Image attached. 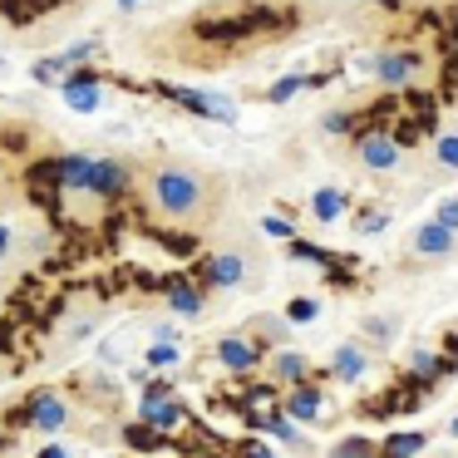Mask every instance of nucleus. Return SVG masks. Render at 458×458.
Masks as SVG:
<instances>
[{"label": "nucleus", "instance_id": "16", "mask_svg": "<svg viewBox=\"0 0 458 458\" xmlns=\"http://www.w3.org/2000/svg\"><path fill=\"white\" fill-rule=\"evenodd\" d=\"M428 444V434H419V428H404V434H389L385 444H379V458H419Z\"/></svg>", "mask_w": 458, "mask_h": 458}, {"label": "nucleus", "instance_id": "33", "mask_svg": "<svg viewBox=\"0 0 458 458\" xmlns=\"http://www.w3.org/2000/svg\"><path fill=\"white\" fill-rule=\"evenodd\" d=\"M35 458H70V448H60V444H50V448H40Z\"/></svg>", "mask_w": 458, "mask_h": 458}, {"label": "nucleus", "instance_id": "35", "mask_svg": "<svg viewBox=\"0 0 458 458\" xmlns=\"http://www.w3.org/2000/svg\"><path fill=\"white\" fill-rule=\"evenodd\" d=\"M0 251H11V227H0Z\"/></svg>", "mask_w": 458, "mask_h": 458}, {"label": "nucleus", "instance_id": "3", "mask_svg": "<svg viewBox=\"0 0 458 458\" xmlns=\"http://www.w3.org/2000/svg\"><path fill=\"white\" fill-rule=\"evenodd\" d=\"M355 158L365 163L369 173H389V168H399V158H404V143H399L394 133H360Z\"/></svg>", "mask_w": 458, "mask_h": 458}, {"label": "nucleus", "instance_id": "7", "mask_svg": "<svg viewBox=\"0 0 458 458\" xmlns=\"http://www.w3.org/2000/svg\"><path fill=\"white\" fill-rule=\"evenodd\" d=\"M129 188V168L119 158H99L94 153V178H89V198H119Z\"/></svg>", "mask_w": 458, "mask_h": 458}, {"label": "nucleus", "instance_id": "30", "mask_svg": "<svg viewBox=\"0 0 458 458\" xmlns=\"http://www.w3.org/2000/svg\"><path fill=\"white\" fill-rule=\"evenodd\" d=\"M434 222H444V227H454V232H458V198H444V202H438Z\"/></svg>", "mask_w": 458, "mask_h": 458}, {"label": "nucleus", "instance_id": "38", "mask_svg": "<svg viewBox=\"0 0 458 458\" xmlns=\"http://www.w3.org/2000/svg\"><path fill=\"white\" fill-rule=\"evenodd\" d=\"M454 434H458V419H454Z\"/></svg>", "mask_w": 458, "mask_h": 458}, {"label": "nucleus", "instance_id": "12", "mask_svg": "<svg viewBox=\"0 0 458 458\" xmlns=\"http://www.w3.org/2000/svg\"><path fill=\"white\" fill-rule=\"evenodd\" d=\"M217 360H222V369H237V375H247V369L261 365V350L251 345L247 335H227V340H217Z\"/></svg>", "mask_w": 458, "mask_h": 458}, {"label": "nucleus", "instance_id": "32", "mask_svg": "<svg viewBox=\"0 0 458 458\" xmlns=\"http://www.w3.org/2000/svg\"><path fill=\"white\" fill-rule=\"evenodd\" d=\"M385 222H389V217H385V212H369V217H365V222H360V232H379V227H385Z\"/></svg>", "mask_w": 458, "mask_h": 458}, {"label": "nucleus", "instance_id": "28", "mask_svg": "<svg viewBox=\"0 0 458 458\" xmlns=\"http://www.w3.org/2000/svg\"><path fill=\"white\" fill-rule=\"evenodd\" d=\"M129 444L133 448H158L163 434H158V428H148V424H139V428H129Z\"/></svg>", "mask_w": 458, "mask_h": 458}, {"label": "nucleus", "instance_id": "26", "mask_svg": "<svg viewBox=\"0 0 458 458\" xmlns=\"http://www.w3.org/2000/svg\"><path fill=\"white\" fill-rule=\"evenodd\" d=\"M434 158L444 163V168H458V133H438V139H434Z\"/></svg>", "mask_w": 458, "mask_h": 458}, {"label": "nucleus", "instance_id": "1", "mask_svg": "<svg viewBox=\"0 0 458 458\" xmlns=\"http://www.w3.org/2000/svg\"><path fill=\"white\" fill-rule=\"evenodd\" d=\"M148 202L158 208V217L168 222H188L202 212L208 202V178L198 168H182V163H163L148 182Z\"/></svg>", "mask_w": 458, "mask_h": 458}, {"label": "nucleus", "instance_id": "21", "mask_svg": "<svg viewBox=\"0 0 458 458\" xmlns=\"http://www.w3.org/2000/svg\"><path fill=\"white\" fill-rule=\"evenodd\" d=\"M409 369H414V375L419 379H438V375H444V360H438L434 355V350H409Z\"/></svg>", "mask_w": 458, "mask_h": 458}, {"label": "nucleus", "instance_id": "9", "mask_svg": "<svg viewBox=\"0 0 458 458\" xmlns=\"http://www.w3.org/2000/svg\"><path fill=\"white\" fill-rule=\"evenodd\" d=\"M64 419H70V409H64V399L55 394V389H40V394L30 399V424L40 428V434H60Z\"/></svg>", "mask_w": 458, "mask_h": 458}, {"label": "nucleus", "instance_id": "22", "mask_svg": "<svg viewBox=\"0 0 458 458\" xmlns=\"http://www.w3.org/2000/svg\"><path fill=\"white\" fill-rule=\"evenodd\" d=\"M143 360H148L153 369H173V365L182 360V350L173 345V340H153V345H148V355H143Z\"/></svg>", "mask_w": 458, "mask_h": 458}, {"label": "nucleus", "instance_id": "34", "mask_svg": "<svg viewBox=\"0 0 458 458\" xmlns=\"http://www.w3.org/2000/svg\"><path fill=\"white\" fill-rule=\"evenodd\" d=\"M247 458H276V454H271V448H261V444H251V448H247Z\"/></svg>", "mask_w": 458, "mask_h": 458}, {"label": "nucleus", "instance_id": "8", "mask_svg": "<svg viewBox=\"0 0 458 458\" xmlns=\"http://www.w3.org/2000/svg\"><path fill=\"white\" fill-rule=\"evenodd\" d=\"M55 173H60V188L64 192H84V198H89L94 153H64V158H55Z\"/></svg>", "mask_w": 458, "mask_h": 458}, {"label": "nucleus", "instance_id": "36", "mask_svg": "<svg viewBox=\"0 0 458 458\" xmlns=\"http://www.w3.org/2000/svg\"><path fill=\"white\" fill-rule=\"evenodd\" d=\"M119 11H139V0H119Z\"/></svg>", "mask_w": 458, "mask_h": 458}, {"label": "nucleus", "instance_id": "20", "mask_svg": "<svg viewBox=\"0 0 458 458\" xmlns=\"http://www.w3.org/2000/svg\"><path fill=\"white\" fill-rule=\"evenodd\" d=\"M330 458H379V448L369 444L365 434H350V438H340V444L330 448Z\"/></svg>", "mask_w": 458, "mask_h": 458}, {"label": "nucleus", "instance_id": "5", "mask_svg": "<svg viewBox=\"0 0 458 458\" xmlns=\"http://www.w3.org/2000/svg\"><path fill=\"white\" fill-rule=\"evenodd\" d=\"M173 99L182 104L188 114H198V119H212V123H237V104L222 99V94H208V89H168Z\"/></svg>", "mask_w": 458, "mask_h": 458}, {"label": "nucleus", "instance_id": "24", "mask_svg": "<svg viewBox=\"0 0 458 458\" xmlns=\"http://www.w3.org/2000/svg\"><path fill=\"white\" fill-rule=\"evenodd\" d=\"M316 316H320V301H310V296H296V301L286 306V320H291V326H310Z\"/></svg>", "mask_w": 458, "mask_h": 458}, {"label": "nucleus", "instance_id": "37", "mask_svg": "<svg viewBox=\"0 0 458 458\" xmlns=\"http://www.w3.org/2000/svg\"><path fill=\"white\" fill-rule=\"evenodd\" d=\"M40 5H60V0H40Z\"/></svg>", "mask_w": 458, "mask_h": 458}, {"label": "nucleus", "instance_id": "29", "mask_svg": "<svg viewBox=\"0 0 458 458\" xmlns=\"http://www.w3.org/2000/svg\"><path fill=\"white\" fill-rule=\"evenodd\" d=\"M261 232H267V237H281V242L296 237V227H291L286 217H261Z\"/></svg>", "mask_w": 458, "mask_h": 458}, {"label": "nucleus", "instance_id": "23", "mask_svg": "<svg viewBox=\"0 0 458 458\" xmlns=\"http://www.w3.org/2000/svg\"><path fill=\"white\" fill-rule=\"evenodd\" d=\"M306 74H286V80H276V84H271V89H267V99L271 104H286L291 99V94H301V89H306Z\"/></svg>", "mask_w": 458, "mask_h": 458}, {"label": "nucleus", "instance_id": "19", "mask_svg": "<svg viewBox=\"0 0 458 458\" xmlns=\"http://www.w3.org/2000/svg\"><path fill=\"white\" fill-rule=\"evenodd\" d=\"M74 64L64 60V55H50V60H35V70H30V80H40V84H60L64 74H70Z\"/></svg>", "mask_w": 458, "mask_h": 458}, {"label": "nucleus", "instance_id": "18", "mask_svg": "<svg viewBox=\"0 0 458 458\" xmlns=\"http://www.w3.org/2000/svg\"><path fill=\"white\" fill-rule=\"evenodd\" d=\"M168 306L178 310V316L198 320V316H202V306H208V301H202V291H198V286H188V281H168Z\"/></svg>", "mask_w": 458, "mask_h": 458}, {"label": "nucleus", "instance_id": "6", "mask_svg": "<svg viewBox=\"0 0 458 458\" xmlns=\"http://www.w3.org/2000/svg\"><path fill=\"white\" fill-rule=\"evenodd\" d=\"M414 70H419V60L409 50H379L369 74H375L379 84H389V89H404V84L414 80Z\"/></svg>", "mask_w": 458, "mask_h": 458}, {"label": "nucleus", "instance_id": "27", "mask_svg": "<svg viewBox=\"0 0 458 458\" xmlns=\"http://www.w3.org/2000/svg\"><path fill=\"white\" fill-rule=\"evenodd\" d=\"M291 251H296L301 261H316V267H335V257H330L326 247H310V242H296V237H291Z\"/></svg>", "mask_w": 458, "mask_h": 458}, {"label": "nucleus", "instance_id": "14", "mask_svg": "<svg viewBox=\"0 0 458 458\" xmlns=\"http://www.w3.org/2000/svg\"><path fill=\"white\" fill-rule=\"evenodd\" d=\"M350 212V198L340 188H316L310 192V217L316 222H340Z\"/></svg>", "mask_w": 458, "mask_h": 458}, {"label": "nucleus", "instance_id": "4", "mask_svg": "<svg viewBox=\"0 0 458 458\" xmlns=\"http://www.w3.org/2000/svg\"><path fill=\"white\" fill-rule=\"evenodd\" d=\"M60 94L74 114H99V104H104V84H99V74H89V70H70L60 80Z\"/></svg>", "mask_w": 458, "mask_h": 458}, {"label": "nucleus", "instance_id": "15", "mask_svg": "<svg viewBox=\"0 0 458 458\" xmlns=\"http://www.w3.org/2000/svg\"><path fill=\"white\" fill-rule=\"evenodd\" d=\"M365 369H369V360H365V350H360V345H340V350H335V360H330V375L345 379V385H355V379L365 375Z\"/></svg>", "mask_w": 458, "mask_h": 458}, {"label": "nucleus", "instance_id": "10", "mask_svg": "<svg viewBox=\"0 0 458 458\" xmlns=\"http://www.w3.org/2000/svg\"><path fill=\"white\" fill-rule=\"evenodd\" d=\"M409 247H414V257H448V251L458 247V232L444 227V222H424Z\"/></svg>", "mask_w": 458, "mask_h": 458}, {"label": "nucleus", "instance_id": "25", "mask_svg": "<svg viewBox=\"0 0 458 458\" xmlns=\"http://www.w3.org/2000/svg\"><path fill=\"white\" fill-rule=\"evenodd\" d=\"M267 428L281 438V444L301 448V424H296V419H286V414H271V419H267Z\"/></svg>", "mask_w": 458, "mask_h": 458}, {"label": "nucleus", "instance_id": "2", "mask_svg": "<svg viewBox=\"0 0 458 458\" xmlns=\"http://www.w3.org/2000/svg\"><path fill=\"white\" fill-rule=\"evenodd\" d=\"M139 419L148 428H158V434H168V428H178L182 404L173 399L168 385H148V389H143V399H139Z\"/></svg>", "mask_w": 458, "mask_h": 458}, {"label": "nucleus", "instance_id": "13", "mask_svg": "<svg viewBox=\"0 0 458 458\" xmlns=\"http://www.w3.org/2000/svg\"><path fill=\"white\" fill-rule=\"evenodd\" d=\"M202 276H208L212 286H242V281H247V257L222 251V257H212L208 267H202Z\"/></svg>", "mask_w": 458, "mask_h": 458}, {"label": "nucleus", "instance_id": "17", "mask_svg": "<svg viewBox=\"0 0 458 458\" xmlns=\"http://www.w3.org/2000/svg\"><path fill=\"white\" fill-rule=\"evenodd\" d=\"M271 375H276V385H301V379L310 375V360L301 355V350H281V355L271 360Z\"/></svg>", "mask_w": 458, "mask_h": 458}, {"label": "nucleus", "instance_id": "11", "mask_svg": "<svg viewBox=\"0 0 458 458\" xmlns=\"http://www.w3.org/2000/svg\"><path fill=\"white\" fill-rule=\"evenodd\" d=\"M286 404V419H296V424H316L320 414H326V394L310 385H291V394L281 399Z\"/></svg>", "mask_w": 458, "mask_h": 458}, {"label": "nucleus", "instance_id": "31", "mask_svg": "<svg viewBox=\"0 0 458 458\" xmlns=\"http://www.w3.org/2000/svg\"><path fill=\"white\" fill-rule=\"evenodd\" d=\"M320 129H326V133H345L350 129V114H340V109L326 114V119H320Z\"/></svg>", "mask_w": 458, "mask_h": 458}]
</instances>
